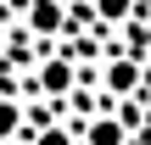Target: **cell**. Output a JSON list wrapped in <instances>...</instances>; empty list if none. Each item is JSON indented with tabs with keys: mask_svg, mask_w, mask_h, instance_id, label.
I'll return each mask as SVG.
<instances>
[{
	"mask_svg": "<svg viewBox=\"0 0 151 145\" xmlns=\"http://www.w3.org/2000/svg\"><path fill=\"white\" fill-rule=\"evenodd\" d=\"M78 145H129V129L118 123V112H95L78 123Z\"/></svg>",
	"mask_w": 151,
	"mask_h": 145,
	"instance_id": "obj_1",
	"label": "cell"
},
{
	"mask_svg": "<svg viewBox=\"0 0 151 145\" xmlns=\"http://www.w3.org/2000/svg\"><path fill=\"white\" fill-rule=\"evenodd\" d=\"M90 17H95V28L118 34V28L134 22V0H90Z\"/></svg>",
	"mask_w": 151,
	"mask_h": 145,
	"instance_id": "obj_2",
	"label": "cell"
},
{
	"mask_svg": "<svg viewBox=\"0 0 151 145\" xmlns=\"http://www.w3.org/2000/svg\"><path fill=\"white\" fill-rule=\"evenodd\" d=\"M22 129H28V101L0 95V145H17V140H22Z\"/></svg>",
	"mask_w": 151,
	"mask_h": 145,
	"instance_id": "obj_3",
	"label": "cell"
},
{
	"mask_svg": "<svg viewBox=\"0 0 151 145\" xmlns=\"http://www.w3.org/2000/svg\"><path fill=\"white\" fill-rule=\"evenodd\" d=\"M22 145H78V123H45V129H34Z\"/></svg>",
	"mask_w": 151,
	"mask_h": 145,
	"instance_id": "obj_4",
	"label": "cell"
}]
</instances>
